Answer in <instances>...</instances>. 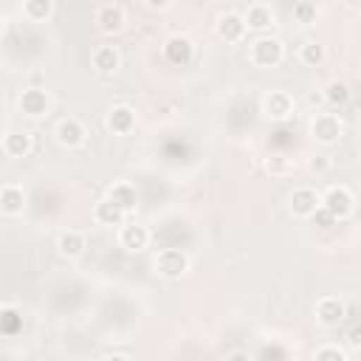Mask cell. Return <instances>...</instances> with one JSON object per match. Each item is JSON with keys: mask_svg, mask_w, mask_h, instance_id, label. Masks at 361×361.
Returning a JSON list of instances; mask_svg holds the SVG:
<instances>
[{"mask_svg": "<svg viewBox=\"0 0 361 361\" xmlns=\"http://www.w3.org/2000/svg\"><path fill=\"white\" fill-rule=\"evenodd\" d=\"M319 206H322V197L316 195V189H310V186L293 189V195H290V212L296 217H310Z\"/></svg>", "mask_w": 361, "mask_h": 361, "instance_id": "cell-6", "label": "cell"}, {"mask_svg": "<svg viewBox=\"0 0 361 361\" xmlns=\"http://www.w3.org/2000/svg\"><path fill=\"white\" fill-rule=\"evenodd\" d=\"M107 127H110L113 133H118V135H127V133L135 127V110L127 107V104L113 107V110L107 113Z\"/></svg>", "mask_w": 361, "mask_h": 361, "instance_id": "cell-12", "label": "cell"}, {"mask_svg": "<svg viewBox=\"0 0 361 361\" xmlns=\"http://www.w3.org/2000/svg\"><path fill=\"white\" fill-rule=\"evenodd\" d=\"M85 234L82 231H65L62 237H59V243H56V248H59V254L62 257H79L82 251H85Z\"/></svg>", "mask_w": 361, "mask_h": 361, "instance_id": "cell-20", "label": "cell"}, {"mask_svg": "<svg viewBox=\"0 0 361 361\" xmlns=\"http://www.w3.org/2000/svg\"><path fill=\"white\" fill-rule=\"evenodd\" d=\"M107 3H118V0H107Z\"/></svg>", "mask_w": 361, "mask_h": 361, "instance_id": "cell-34", "label": "cell"}, {"mask_svg": "<svg viewBox=\"0 0 361 361\" xmlns=\"http://www.w3.org/2000/svg\"><path fill=\"white\" fill-rule=\"evenodd\" d=\"M54 11V0H23V14L34 23H45Z\"/></svg>", "mask_w": 361, "mask_h": 361, "instance_id": "cell-21", "label": "cell"}, {"mask_svg": "<svg viewBox=\"0 0 361 361\" xmlns=\"http://www.w3.org/2000/svg\"><path fill=\"white\" fill-rule=\"evenodd\" d=\"M245 28H248V23H245V17L237 14V11H228V14H223V17L217 20V34H220V39H226V42H240V39L245 37Z\"/></svg>", "mask_w": 361, "mask_h": 361, "instance_id": "cell-7", "label": "cell"}, {"mask_svg": "<svg viewBox=\"0 0 361 361\" xmlns=\"http://www.w3.org/2000/svg\"><path fill=\"white\" fill-rule=\"evenodd\" d=\"M307 166H310L313 172H327V169H330V161H327V155H313Z\"/></svg>", "mask_w": 361, "mask_h": 361, "instance_id": "cell-29", "label": "cell"}, {"mask_svg": "<svg viewBox=\"0 0 361 361\" xmlns=\"http://www.w3.org/2000/svg\"><path fill=\"white\" fill-rule=\"evenodd\" d=\"M310 135H313L319 144H333V141H338V135H341V121H338V116H333V113H319V116L310 121Z\"/></svg>", "mask_w": 361, "mask_h": 361, "instance_id": "cell-4", "label": "cell"}, {"mask_svg": "<svg viewBox=\"0 0 361 361\" xmlns=\"http://www.w3.org/2000/svg\"><path fill=\"white\" fill-rule=\"evenodd\" d=\"M265 169L279 175V172H285V169H288V161H282V158H271V161H265Z\"/></svg>", "mask_w": 361, "mask_h": 361, "instance_id": "cell-30", "label": "cell"}, {"mask_svg": "<svg viewBox=\"0 0 361 361\" xmlns=\"http://www.w3.org/2000/svg\"><path fill=\"white\" fill-rule=\"evenodd\" d=\"M118 243H121L127 251H141V248H147V243H149V231H147V226L127 223V226L121 228V234H118Z\"/></svg>", "mask_w": 361, "mask_h": 361, "instance_id": "cell-13", "label": "cell"}, {"mask_svg": "<svg viewBox=\"0 0 361 361\" xmlns=\"http://www.w3.org/2000/svg\"><path fill=\"white\" fill-rule=\"evenodd\" d=\"M293 17H296L299 23H313V20H316V6H313L310 0H299V3L293 6Z\"/></svg>", "mask_w": 361, "mask_h": 361, "instance_id": "cell-26", "label": "cell"}, {"mask_svg": "<svg viewBox=\"0 0 361 361\" xmlns=\"http://www.w3.org/2000/svg\"><path fill=\"white\" fill-rule=\"evenodd\" d=\"M324 99H327L333 107H344V104L350 102V85L341 82V79L327 82V87H324Z\"/></svg>", "mask_w": 361, "mask_h": 361, "instance_id": "cell-22", "label": "cell"}, {"mask_svg": "<svg viewBox=\"0 0 361 361\" xmlns=\"http://www.w3.org/2000/svg\"><path fill=\"white\" fill-rule=\"evenodd\" d=\"M327 358L344 361V350H338V347H319L316 350V361H327Z\"/></svg>", "mask_w": 361, "mask_h": 361, "instance_id": "cell-28", "label": "cell"}, {"mask_svg": "<svg viewBox=\"0 0 361 361\" xmlns=\"http://www.w3.org/2000/svg\"><path fill=\"white\" fill-rule=\"evenodd\" d=\"M322 206L330 209V212L336 214V220H341V217H347V214L353 212L355 197H353V192H350L347 186H330V189L324 192V197H322Z\"/></svg>", "mask_w": 361, "mask_h": 361, "instance_id": "cell-3", "label": "cell"}, {"mask_svg": "<svg viewBox=\"0 0 361 361\" xmlns=\"http://www.w3.org/2000/svg\"><path fill=\"white\" fill-rule=\"evenodd\" d=\"M282 56H285L282 42L274 39V37H259V39L251 45V59H254V65H259V68H274V65L282 62Z\"/></svg>", "mask_w": 361, "mask_h": 361, "instance_id": "cell-2", "label": "cell"}, {"mask_svg": "<svg viewBox=\"0 0 361 361\" xmlns=\"http://www.w3.org/2000/svg\"><path fill=\"white\" fill-rule=\"evenodd\" d=\"M259 355H285V353H282V350H276V347H268V350H262Z\"/></svg>", "mask_w": 361, "mask_h": 361, "instance_id": "cell-33", "label": "cell"}, {"mask_svg": "<svg viewBox=\"0 0 361 361\" xmlns=\"http://www.w3.org/2000/svg\"><path fill=\"white\" fill-rule=\"evenodd\" d=\"M56 141L62 147H79L85 141V127L76 118H65L56 124Z\"/></svg>", "mask_w": 361, "mask_h": 361, "instance_id": "cell-15", "label": "cell"}, {"mask_svg": "<svg viewBox=\"0 0 361 361\" xmlns=\"http://www.w3.org/2000/svg\"><path fill=\"white\" fill-rule=\"evenodd\" d=\"M28 149H31V135L28 133H6L3 152L8 158H23V155H28Z\"/></svg>", "mask_w": 361, "mask_h": 361, "instance_id": "cell-17", "label": "cell"}, {"mask_svg": "<svg viewBox=\"0 0 361 361\" xmlns=\"http://www.w3.org/2000/svg\"><path fill=\"white\" fill-rule=\"evenodd\" d=\"M350 344H355V347H361V324H355V327L350 330Z\"/></svg>", "mask_w": 361, "mask_h": 361, "instance_id": "cell-31", "label": "cell"}, {"mask_svg": "<svg viewBox=\"0 0 361 361\" xmlns=\"http://www.w3.org/2000/svg\"><path fill=\"white\" fill-rule=\"evenodd\" d=\"M96 25L99 31L104 34H116L124 28V11L118 8V3H104L99 11H96Z\"/></svg>", "mask_w": 361, "mask_h": 361, "instance_id": "cell-9", "label": "cell"}, {"mask_svg": "<svg viewBox=\"0 0 361 361\" xmlns=\"http://www.w3.org/2000/svg\"><path fill=\"white\" fill-rule=\"evenodd\" d=\"M48 104H51L48 102V93L39 90V87H28V90L20 93V110L25 116H31V118H39L48 110Z\"/></svg>", "mask_w": 361, "mask_h": 361, "instance_id": "cell-10", "label": "cell"}, {"mask_svg": "<svg viewBox=\"0 0 361 361\" xmlns=\"http://www.w3.org/2000/svg\"><path fill=\"white\" fill-rule=\"evenodd\" d=\"M124 209H118L110 197H104V200H99L96 206H93V220L99 223V226H121V220H124Z\"/></svg>", "mask_w": 361, "mask_h": 361, "instance_id": "cell-14", "label": "cell"}, {"mask_svg": "<svg viewBox=\"0 0 361 361\" xmlns=\"http://www.w3.org/2000/svg\"><path fill=\"white\" fill-rule=\"evenodd\" d=\"M93 68L99 73H113L118 68V51L113 45H99L93 51Z\"/></svg>", "mask_w": 361, "mask_h": 361, "instance_id": "cell-18", "label": "cell"}, {"mask_svg": "<svg viewBox=\"0 0 361 361\" xmlns=\"http://www.w3.org/2000/svg\"><path fill=\"white\" fill-rule=\"evenodd\" d=\"M0 322H3V333L6 336H14L20 330V324H23V316H17V310H11V307H3Z\"/></svg>", "mask_w": 361, "mask_h": 361, "instance_id": "cell-25", "label": "cell"}, {"mask_svg": "<svg viewBox=\"0 0 361 361\" xmlns=\"http://www.w3.org/2000/svg\"><path fill=\"white\" fill-rule=\"evenodd\" d=\"M299 59H302L305 65H310V68L322 65V62H324V45H319V42H305V45L299 48Z\"/></svg>", "mask_w": 361, "mask_h": 361, "instance_id": "cell-24", "label": "cell"}, {"mask_svg": "<svg viewBox=\"0 0 361 361\" xmlns=\"http://www.w3.org/2000/svg\"><path fill=\"white\" fill-rule=\"evenodd\" d=\"M310 220H313V226H319V228H330L333 223H336V214L330 212V209H324V206H319L313 214H310Z\"/></svg>", "mask_w": 361, "mask_h": 361, "instance_id": "cell-27", "label": "cell"}, {"mask_svg": "<svg viewBox=\"0 0 361 361\" xmlns=\"http://www.w3.org/2000/svg\"><path fill=\"white\" fill-rule=\"evenodd\" d=\"M149 8H166L169 6V0H144Z\"/></svg>", "mask_w": 361, "mask_h": 361, "instance_id": "cell-32", "label": "cell"}, {"mask_svg": "<svg viewBox=\"0 0 361 361\" xmlns=\"http://www.w3.org/2000/svg\"><path fill=\"white\" fill-rule=\"evenodd\" d=\"M107 197L118 206V209H124V212H133L135 206H138V195H135V189L130 186V183H113L110 189H107Z\"/></svg>", "mask_w": 361, "mask_h": 361, "instance_id": "cell-16", "label": "cell"}, {"mask_svg": "<svg viewBox=\"0 0 361 361\" xmlns=\"http://www.w3.org/2000/svg\"><path fill=\"white\" fill-rule=\"evenodd\" d=\"M155 271H158L164 279H180V276L189 271V257H186L180 248H164V251H158V257H155Z\"/></svg>", "mask_w": 361, "mask_h": 361, "instance_id": "cell-1", "label": "cell"}, {"mask_svg": "<svg viewBox=\"0 0 361 361\" xmlns=\"http://www.w3.org/2000/svg\"><path fill=\"white\" fill-rule=\"evenodd\" d=\"M192 54H195L192 42L180 34H175L164 42V56H166L169 65H186V62H192Z\"/></svg>", "mask_w": 361, "mask_h": 361, "instance_id": "cell-8", "label": "cell"}, {"mask_svg": "<svg viewBox=\"0 0 361 361\" xmlns=\"http://www.w3.org/2000/svg\"><path fill=\"white\" fill-rule=\"evenodd\" d=\"M23 189L20 186H14V183H6L3 189H0V209L6 212V214H20L23 212Z\"/></svg>", "mask_w": 361, "mask_h": 361, "instance_id": "cell-19", "label": "cell"}, {"mask_svg": "<svg viewBox=\"0 0 361 361\" xmlns=\"http://www.w3.org/2000/svg\"><path fill=\"white\" fill-rule=\"evenodd\" d=\"M245 23H248V28H257V31H262V28H268L271 23H274V14H271V8L268 6H251L248 8V14H245Z\"/></svg>", "mask_w": 361, "mask_h": 361, "instance_id": "cell-23", "label": "cell"}, {"mask_svg": "<svg viewBox=\"0 0 361 361\" xmlns=\"http://www.w3.org/2000/svg\"><path fill=\"white\" fill-rule=\"evenodd\" d=\"M316 319H319L324 327L338 324V322L344 319V302L336 299V296H324V299H319V305H316Z\"/></svg>", "mask_w": 361, "mask_h": 361, "instance_id": "cell-11", "label": "cell"}, {"mask_svg": "<svg viewBox=\"0 0 361 361\" xmlns=\"http://www.w3.org/2000/svg\"><path fill=\"white\" fill-rule=\"evenodd\" d=\"M262 110H265L268 118L285 121V118L293 113V99H290L288 93H282V90H271V93L262 99Z\"/></svg>", "mask_w": 361, "mask_h": 361, "instance_id": "cell-5", "label": "cell"}]
</instances>
